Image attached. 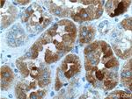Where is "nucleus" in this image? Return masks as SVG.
<instances>
[{
	"instance_id": "f257e3e1",
	"label": "nucleus",
	"mask_w": 132,
	"mask_h": 99,
	"mask_svg": "<svg viewBox=\"0 0 132 99\" xmlns=\"http://www.w3.org/2000/svg\"><path fill=\"white\" fill-rule=\"evenodd\" d=\"M22 21L27 24L29 31L39 32L50 24L51 18L47 16L41 6L33 4L23 12Z\"/></svg>"
},
{
	"instance_id": "f03ea898",
	"label": "nucleus",
	"mask_w": 132,
	"mask_h": 99,
	"mask_svg": "<svg viewBox=\"0 0 132 99\" xmlns=\"http://www.w3.org/2000/svg\"><path fill=\"white\" fill-rule=\"evenodd\" d=\"M61 68L63 71H64V75L66 78H71L81 68L79 59L77 55H73V54L66 56L63 64H62Z\"/></svg>"
},
{
	"instance_id": "7ed1b4c3",
	"label": "nucleus",
	"mask_w": 132,
	"mask_h": 99,
	"mask_svg": "<svg viewBox=\"0 0 132 99\" xmlns=\"http://www.w3.org/2000/svg\"><path fill=\"white\" fill-rule=\"evenodd\" d=\"M130 1H108L106 4V11L110 17L119 16L130 5Z\"/></svg>"
},
{
	"instance_id": "20e7f679",
	"label": "nucleus",
	"mask_w": 132,
	"mask_h": 99,
	"mask_svg": "<svg viewBox=\"0 0 132 99\" xmlns=\"http://www.w3.org/2000/svg\"><path fill=\"white\" fill-rule=\"evenodd\" d=\"M25 39V33L22 32V28L20 26H16L8 34V42L12 47L21 45V42Z\"/></svg>"
},
{
	"instance_id": "39448f33",
	"label": "nucleus",
	"mask_w": 132,
	"mask_h": 99,
	"mask_svg": "<svg viewBox=\"0 0 132 99\" xmlns=\"http://www.w3.org/2000/svg\"><path fill=\"white\" fill-rule=\"evenodd\" d=\"M14 79V75L12 70L8 66H3L1 68V89L7 90L11 87L12 81Z\"/></svg>"
},
{
	"instance_id": "423d86ee",
	"label": "nucleus",
	"mask_w": 132,
	"mask_h": 99,
	"mask_svg": "<svg viewBox=\"0 0 132 99\" xmlns=\"http://www.w3.org/2000/svg\"><path fill=\"white\" fill-rule=\"evenodd\" d=\"M17 11L15 9V7L10 5L9 8H7V10H2L1 11V15H2V28L6 27L8 25H10L11 23H12L14 21L16 18V14H17Z\"/></svg>"
},
{
	"instance_id": "0eeeda50",
	"label": "nucleus",
	"mask_w": 132,
	"mask_h": 99,
	"mask_svg": "<svg viewBox=\"0 0 132 99\" xmlns=\"http://www.w3.org/2000/svg\"><path fill=\"white\" fill-rule=\"evenodd\" d=\"M95 34V28L92 26H84L79 29V42L89 43Z\"/></svg>"
},
{
	"instance_id": "6e6552de",
	"label": "nucleus",
	"mask_w": 132,
	"mask_h": 99,
	"mask_svg": "<svg viewBox=\"0 0 132 99\" xmlns=\"http://www.w3.org/2000/svg\"><path fill=\"white\" fill-rule=\"evenodd\" d=\"M122 83L131 90V59L125 63L122 69Z\"/></svg>"
},
{
	"instance_id": "1a4fd4ad",
	"label": "nucleus",
	"mask_w": 132,
	"mask_h": 99,
	"mask_svg": "<svg viewBox=\"0 0 132 99\" xmlns=\"http://www.w3.org/2000/svg\"><path fill=\"white\" fill-rule=\"evenodd\" d=\"M60 58V54L56 51H52L50 48H47L45 51V62L47 63H51L57 61Z\"/></svg>"
},
{
	"instance_id": "9d476101",
	"label": "nucleus",
	"mask_w": 132,
	"mask_h": 99,
	"mask_svg": "<svg viewBox=\"0 0 132 99\" xmlns=\"http://www.w3.org/2000/svg\"><path fill=\"white\" fill-rule=\"evenodd\" d=\"M24 57L20 58L17 61V66H18L19 69L20 70L21 74L24 77H27V75H29V69H28V66H27V63L24 62Z\"/></svg>"
},
{
	"instance_id": "9b49d317",
	"label": "nucleus",
	"mask_w": 132,
	"mask_h": 99,
	"mask_svg": "<svg viewBox=\"0 0 132 99\" xmlns=\"http://www.w3.org/2000/svg\"><path fill=\"white\" fill-rule=\"evenodd\" d=\"M108 97L112 98V97H116V98H122V97H130V94H127L124 91H116L114 93L110 94L109 96H108Z\"/></svg>"
},
{
	"instance_id": "f8f14e48",
	"label": "nucleus",
	"mask_w": 132,
	"mask_h": 99,
	"mask_svg": "<svg viewBox=\"0 0 132 99\" xmlns=\"http://www.w3.org/2000/svg\"><path fill=\"white\" fill-rule=\"evenodd\" d=\"M122 26L125 30L131 31V18L123 19L122 21Z\"/></svg>"
},
{
	"instance_id": "ddd939ff",
	"label": "nucleus",
	"mask_w": 132,
	"mask_h": 99,
	"mask_svg": "<svg viewBox=\"0 0 132 99\" xmlns=\"http://www.w3.org/2000/svg\"><path fill=\"white\" fill-rule=\"evenodd\" d=\"M108 21H104L102 24L100 25V30H101V33H107V32L108 31Z\"/></svg>"
},
{
	"instance_id": "4468645a",
	"label": "nucleus",
	"mask_w": 132,
	"mask_h": 99,
	"mask_svg": "<svg viewBox=\"0 0 132 99\" xmlns=\"http://www.w3.org/2000/svg\"><path fill=\"white\" fill-rule=\"evenodd\" d=\"M61 86H62V83H61V81H60V80H59V78H58V75H56V90H58L61 88Z\"/></svg>"
},
{
	"instance_id": "2eb2a0df",
	"label": "nucleus",
	"mask_w": 132,
	"mask_h": 99,
	"mask_svg": "<svg viewBox=\"0 0 132 99\" xmlns=\"http://www.w3.org/2000/svg\"><path fill=\"white\" fill-rule=\"evenodd\" d=\"M17 3L20 4V5H26V4L29 3V0H25V1H23V0H19V1H17Z\"/></svg>"
}]
</instances>
